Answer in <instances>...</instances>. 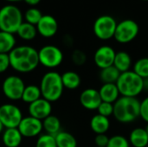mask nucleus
Returning a JSON list of instances; mask_svg holds the SVG:
<instances>
[{"label": "nucleus", "instance_id": "obj_1", "mask_svg": "<svg viewBox=\"0 0 148 147\" xmlns=\"http://www.w3.org/2000/svg\"><path fill=\"white\" fill-rule=\"evenodd\" d=\"M10 68L17 73L33 72L40 64L38 50L28 45L16 46L9 54Z\"/></svg>", "mask_w": 148, "mask_h": 147}, {"label": "nucleus", "instance_id": "obj_2", "mask_svg": "<svg viewBox=\"0 0 148 147\" xmlns=\"http://www.w3.org/2000/svg\"><path fill=\"white\" fill-rule=\"evenodd\" d=\"M140 101L137 98L121 96L114 103V117L122 124L132 123L140 117Z\"/></svg>", "mask_w": 148, "mask_h": 147}, {"label": "nucleus", "instance_id": "obj_3", "mask_svg": "<svg viewBox=\"0 0 148 147\" xmlns=\"http://www.w3.org/2000/svg\"><path fill=\"white\" fill-rule=\"evenodd\" d=\"M39 88L43 99L51 103L57 101L62 96L64 90L62 75L56 71H48L42 75Z\"/></svg>", "mask_w": 148, "mask_h": 147}, {"label": "nucleus", "instance_id": "obj_4", "mask_svg": "<svg viewBox=\"0 0 148 147\" xmlns=\"http://www.w3.org/2000/svg\"><path fill=\"white\" fill-rule=\"evenodd\" d=\"M144 80L133 70L121 73L116 86L121 96L137 98L144 91Z\"/></svg>", "mask_w": 148, "mask_h": 147}, {"label": "nucleus", "instance_id": "obj_5", "mask_svg": "<svg viewBox=\"0 0 148 147\" xmlns=\"http://www.w3.org/2000/svg\"><path fill=\"white\" fill-rule=\"evenodd\" d=\"M23 23L21 10L13 4H7L0 9V30L16 34Z\"/></svg>", "mask_w": 148, "mask_h": 147}, {"label": "nucleus", "instance_id": "obj_6", "mask_svg": "<svg viewBox=\"0 0 148 147\" xmlns=\"http://www.w3.org/2000/svg\"><path fill=\"white\" fill-rule=\"evenodd\" d=\"M39 63L49 69L59 67L63 62V53L55 45H45L38 50Z\"/></svg>", "mask_w": 148, "mask_h": 147}, {"label": "nucleus", "instance_id": "obj_7", "mask_svg": "<svg viewBox=\"0 0 148 147\" xmlns=\"http://www.w3.org/2000/svg\"><path fill=\"white\" fill-rule=\"evenodd\" d=\"M116 20L109 15L99 16L94 23L93 30L95 36L102 41H107L114 36L117 27Z\"/></svg>", "mask_w": 148, "mask_h": 147}, {"label": "nucleus", "instance_id": "obj_8", "mask_svg": "<svg viewBox=\"0 0 148 147\" xmlns=\"http://www.w3.org/2000/svg\"><path fill=\"white\" fill-rule=\"evenodd\" d=\"M26 85L23 80L15 75L7 76L2 83V92L3 95L11 101L22 100V95Z\"/></svg>", "mask_w": 148, "mask_h": 147}, {"label": "nucleus", "instance_id": "obj_9", "mask_svg": "<svg viewBox=\"0 0 148 147\" xmlns=\"http://www.w3.org/2000/svg\"><path fill=\"white\" fill-rule=\"evenodd\" d=\"M140 31L139 24L132 19H125L117 23L114 38L121 44L133 42Z\"/></svg>", "mask_w": 148, "mask_h": 147}, {"label": "nucleus", "instance_id": "obj_10", "mask_svg": "<svg viewBox=\"0 0 148 147\" xmlns=\"http://www.w3.org/2000/svg\"><path fill=\"white\" fill-rule=\"evenodd\" d=\"M22 110L12 103H5L0 106V120L4 128H17L23 120Z\"/></svg>", "mask_w": 148, "mask_h": 147}, {"label": "nucleus", "instance_id": "obj_11", "mask_svg": "<svg viewBox=\"0 0 148 147\" xmlns=\"http://www.w3.org/2000/svg\"><path fill=\"white\" fill-rule=\"evenodd\" d=\"M17 129L23 137L29 139L35 138L40 136L43 131L42 121L29 115L23 118Z\"/></svg>", "mask_w": 148, "mask_h": 147}, {"label": "nucleus", "instance_id": "obj_12", "mask_svg": "<svg viewBox=\"0 0 148 147\" xmlns=\"http://www.w3.org/2000/svg\"><path fill=\"white\" fill-rule=\"evenodd\" d=\"M116 52L115 50L108 45H103L99 47L95 55L94 61L95 65L100 68L103 69L114 65Z\"/></svg>", "mask_w": 148, "mask_h": 147}, {"label": "nucleus", "instance_id": "obj_13", "mask_svg": "<svg viewBox=\"0 0 148 147\" xmlns=\"http://www.w3.org/2000/svg\"><path fill=\"white\" fill-rule=\"evenodd\" d=\"M28 112L29 116H32L42 121L44 119L51 115L52 113L51 102L42 97L39 100L34 101L33 103L28 105Z\"/></svg>", "mask_w": 148, "mask_h": 147}, {"label": "nucleus", "instance_id": "obj_14", "mask_svg": "<svg viewBox=\"0 0 148 147\" xmlns=\"http://www.w3.org/2000/svg\"><path fill=\"white\" fill-rule=\"evenodd\" d=\"M36 27L37 33L40 36L45 38H50L57 33L58 23L54 16L50 15H43Z\"/></svg>", "mask_w": 148, "mask_h": 147}, {"label": "nucleus", "instance_id": "obj_15", "mask_svg": "<svg viewBox=\"0 0 148 147\" xmlns=\"http://www.w3.org/2000/svg\"><path fill=\"white\" fill-rule=\"evenodd\" d=\"M101 101L99 90L95 88L84 89L80 94V103L87 110H97Z\"/></svg>", "mask_w": 148, "mask_h": 147}, {"label": "nucleus", "instance_id": "obj_16", "mask_svg": "<svg viewBox=\"0 0 148 147\" xmlns=\"http://www.w3.org/2000/svg\"><path fill=\"white\" fill-rule=\"evenodd\" d=\"M23 138L17 128H5L2 133V141L5 147H19Z\"/></svg>", "mask_w": 148, "mask_h": 147}, {"label": "nucleus", "instance_id": "obj_17", "mask_svg": "<svg viewBox=\"0 0 148 147\" xmlns=\"http://www.w3.org/2000/svg\"><path fill=\"white\" fill-rule=\"evenodd\" d=\"M99 94L102 101L114 104L120 97V92L116 83H105L102 84L99 89Z\"/></svg>", "mask_w": 148, "mask_h": 147}, {"label": "nucleus", "instance_id": "obj_18", "mask_svg": "<svg viewBox=\"0 0 148 147\" xmlns=\"http://www.w3.org/2000/svg\"><path fill=\"white\" fill-rule=\"evenodd\" d=\"M90 128L96 134L106 133L110 128V120L108 117L97 113L90 120Z\"/></svg>", "mask_w": 148, "mask_h": 147}, {"label": "nucleus", "instance_id": "obj_19", "mask_svg": "<svg viewBox=\"0 0 148 147\" xmlns=\"http://www.w3.org/2000/svg\"><path fill=\"white\" fill-rule=\"evenodd\" d=\"M129 143L134 147H146L148 145V135L145 128L136 127L129 134Z\"/></svg>", "mask_w": 148, "mask_h": 147}, {"label": "nucleus", "instance_id": "obj_20", "mask_svg": "<svg viewBox=\"0 0 148 147\" xmlns=\"http://www.w3.org/2000/svg\"><path fill=\"white\" fill-rule=\"evenodd\" d=\"M114 66L120 71L121 74L129 71L132 66V58L130 55L126 51L116 52Z\"/></svg>", "mask_w": 148, "mask_h": 147}, {"label": "nucleus", "instance_id": "obj_21", "mask_svg": "<svg viewBox=\"0 0 148 147\" xmlns=\"http://www.w3.org/2000/svg\"><path fill=\"white\" fill-rule=\"evenodd\" d=\"M62 81L64 88L75 90L81 85L82 80L79 74L75 71H66L62 75Z\"/></svg>", "mask_w": 148, "mask_h": 147}, {"label": "nucleus", "instance_id": "obj_22", "mask_svg": "<svg viewBox=\"0 0 148 147\" xmlns=\"http://www.w3.org/2000/svg\"><path fill=\"white\" fill-rule=\"evenodd\" d=\"M16 43L14 34L0 30V54H10L16 47Z\"/></svg>", "mask_w": 148, "mask_h": 147}, {"label": "nucleus", "instance_id": "obj_23", "mask_svg": "<svg viewBox=\"0 0 148 147\" xmlns=\"http://www.w3.org/2000/svg\"><path fill=\"white\" fill-rule=\"evenodd\" d=\"M42 127L46 133L52 136H56L58 133L62 131V124L59 118L52 114L42 120Z\"/></svg>", "mask_w": 148, "mask_h": 147}, {"label": "nucleus", "instance_id": "obj_24", "mask_svg": "<svg viewBox=\"0 0 148 147\" xmlns=\"http://www.w3.org/2000/svg\"><path fill=\"white\" fill-rule=\"evenodd\" d=\"M40 98H42V94L39 86L30 84L25 87L22 95V101L24 103L29 105L34 101L39 100Z\"/></svg>", "mask_w": 148, "mask_h": 147}, {"label": "nucleus", "instance_id": "obj_25", "mask_svg": "<svg viewBox=\"0 0 148 147\" xmlns=\"http://www.w3.org/2000/svg\"><path fill=\"white\" fill-rule=\"evenodd\" d=\"M16 34L21 39H23L24 41H31L34 38H36V36L38 33H37V29H36V25L23 22L20 25V27L17 29Z\"/></svg>", "mask_w": 148, "mask_h": 147}, {"label": "nucleus", "instance_id": "obj_26", "mask_svg": "<svg viewBox=\"0 0 148 147\" xmlns=\"http://www.w3.org/2000/svg\"><path fill=\"white\" fill-rule=\"evenodd\" d=\"M55 139L57 147H77L76 139L69 132L61 131L55 136Z\"/></svg>", "mask_w": 148, "mask_h": 147}, {"label": "nucleus", "instance_id": "obj_27", "mask_svg": "<svg viewBox=\"0 0 148 147\" xmlns=\"http://www.w3.org/2000/svg\"><path fill=\"white\" fill-rule=\"evenodd\" d=\"M121 75L120 71L113 65L111 67L101 69L100 79L103 84L105 83H116Z\"/></svg>", "mask_w": 148, "mask_h": 147}, {"label": "nucleus", "instance_id": "obj_28", "mask_svg": "<svg viewBox=\"0 0 148 147\" xmlns=\"http://www.w3.org/2000/svg\"><path fill=\"white\" fill-rule=\"evenodd\" d=\"M133 71L142 79L148 78V57H143L135 62Z\"/></svg>", "mask_w": 148, "mask_h": 147}, {"label": "nucleus", "instance_id": "obj_29", "mask_svg": "<svg viewBox=\"0 0 148 147\" xmlns=\"http://www.w3.org/2000/svg\"><path fill=\"white\" fill-rule=\"evenodd\" d=\"M42 16L43 15L42 14L40 10H38L36 7H31L25 11L23 15V18L25 19L26 23H29L33 25H36Z\"/></svg>", "mask_w": 148, "mask_h": 147}, {"label": "nucleus", "instance_id": "obj_30", "mask_svg": "<svg viewBox=\"0 0 148 147\" xmlns=\"http://www.w3.org/2000/svg\"><path fill=\"white\" fill-rule=\"evenodd\" d=\"M36 147H57L55 136L48 133L41 134L36 139Z\"/></svg>", "mask_w": 148, "mask_h": 147}, {"label": "nucleus", "instance_id": "obj_31", "mask_svg": "<svg viewBox=\"0 0 148 147\" xmlns=\"http://www.w3.org/2000/svg\"><path fill=\"white\" fill-rule=\"evenodd\" d=\"M129 140L122 135H114L109 138L107 147H130Z\"/></svg>", "mask_w": 148, "mask_h": 147}, {"label": "nucleus", "instance_id": "obj_32", "mask_svg": "<svg viewBox=\"0 0 148 147\" xmlns=\"http://www.w3.org/2000/svg\"><path fill=\"white\" fill-rule=\"evenodd\" d=\"M71 60L76 66H82L87 62V55L80 49H75L71 55Z\"/></svg>", "mask_w": 148, "mask_h": 147}, {"label": "nucleus", "instance_id": "obj_33", "mask_svg": "<svg viewBox=\"0 0 148 147\" xmlns=\"http://www.w3.org/2000/svg\"><path fill=\"white\" fill-rule=\"evenodd\" d=\"M97 112H98V114L108 118L109 116L113 115V113H114V104L109 103V102L101 101L99 107L97 108Z\"/></svg>", "mask_w": 148, "mask_h": 147}, {"label": "nucleus", "instance_id": "obj_34", "mask_svg": "<svg viewBox=\"0 0 148 147\" xmlns=\"http://www.w3.org/2000/svg\"><path fill=\"white\" fill-rule=\"evenodd\" d=\"M140 117L148 123V96L144 98L140 101Z\"/></svg>", "mask_w": 148, "mask_h": 147}, {"label": "nucleus", "instance_id": "obj_35", "mask_svg": "<svg viewBox=\"0 0 148 147\" xmlns=\"http://www.w3.org/2000/svg\"><path fill=\"white\" fill-rule=\"evenodd\" d=\"M10 68L9 54H0V74L6 72Z\"/></svg>", "mask_w": 148, "mask_h": 147}, {"label": "nucleus", "instance_id": "obj_36", "mask_svg": "<svg viewBox=\"0 0 148 147\" xmlns=\"http://www.w3.org/2000/svg\"><path fill=\"white\" fill-rule=\"evenodd\" d=\"M109 141V138L106 133L103 134H96V137L95 139V143L96 146L99 147H107Z\"/></svg>", "mask_w": 148, "mask_h": 147}, {"label": "nucleus", "instance_id": "obj_37", "mask_svg": "<svg viewBox=\"0 0 148 147\" xmlns=\"http://www.w3.org/2000/svg\"><path fill=\"white\" fill-rule=\"evenodd\" d=\"M27 4H29V6H31V7H35V6H36L40 2H41V0H23Z\"/></svg>", "mask_w": 148, "mask_h": 147}, {"label": "nucleus", "instance_id": "obj_38", "mask_svg": "<svg viewBox=\"0 0 148 147\" xmlns=\"http://www.w3.org/2000/svg\"><path fill=\"white\" fill-rule=\"evenodd\" d=\"M144 80V91H148V78L147 79H143Z\"/></svg>", "mask_w": 148, "mask_h": 147}, {"label": "nucleus", "instance_id": "obj_39", "mask_svg": "<svg viewBox=\"0 0 148 147\" xmlns=\"http://www.w3.org/2000/svg\"><path fill=\"white\" fill-rule=\"evenodd\" d=\"M4 126H3V123L1 122V120H0V134L1 133H3V132L4 131Z\"/></svg>", "mask_w": 148, "mask_h": 147}, {"label": "nucleus", "instance_id": "obj_40", "mask_svg": "<svg viewBox=\"0 0 148 147\" xmlns=\"http://www.w3.org/2000/svg\"><path fill=\"white\" fill-rule=\"evenodd\" d=\"M5 1L10 2V3H14V2H19V1H21V0H5Z\"/></svg>", "mask_w": 148, "mask_h": 147}, {"label": "nucleus", "instance_id": "obj_41", "mask_svg": "<svg viewBox=\"0 0 148 147\" xmlns=\"http://www.w3.org/2000/svg\"><path fill=\"white\" fill-rule=\"evenodd\" d=\"M145 130H146V132H147V133L148 135V123L147 125V126H146V128H145Z\"/></svg>", "mask_w": 148, "mask_h": 147}, {"label": "nucleus", "instance_id": "obj_42", "mask_svg": "<svg viewBox=\"0 0 148 147\" xmlns=\"http://www.w3.org/2000/svg\"><path fill=\"white\" fill-rule=\"evenodd\" d=\"M142 1H148V0H142Z\"/></svg>", "mask_w": 148, "mask_h": 147}, {"label": "nucleus", "instance_id": "obj_43", "mask_svg": "<svg viewBox=\"0 0 148 147\" xmlns=\"http://www.w3.org/2000/svg\"><path fill=\"white\" fill-rule=\"evenodd\" d=\"M146 147H148V145H147V146H146Z\"/></svg>", "mask_w": 148, "mask_h": 147}, {"label": "nucleus", "instance_id": "obj_44", "mask_svg": "<svg viewBox=\"0 0 148 147\" xmlns=\"http://www.w3.org/2000/svg\"><path fill=\"white\" fill-rule=\"evenodd\" d=\"M96 147H99V146H96Z\"/></svg>", "mask_w": 148, "mask_h": 147}]
</instances>
